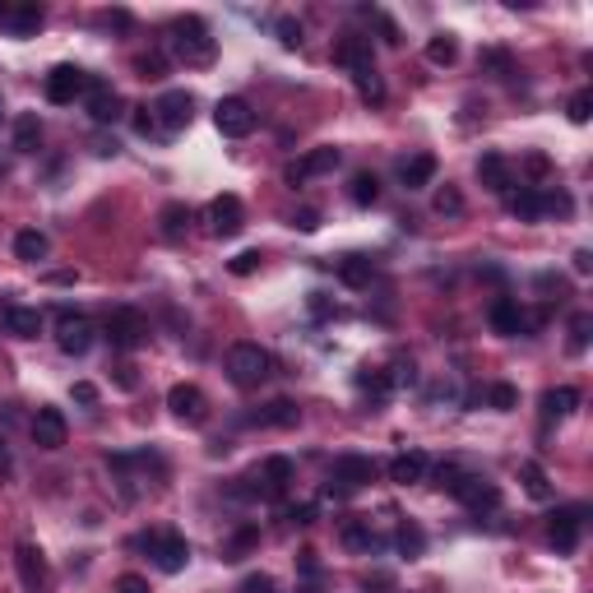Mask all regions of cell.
Listing matches in <instances>:
<instances>
[{
	"instance_id": "1",
	"label": "cell",
	"mask_w": 593,
	"mask_h": 593,
	"mask_svg": "<svg viewBox=\"0 0 593 593\" xmlns=\"http://www.w3.org/2000/svg\"><path fill=\"white\" fill-rule=\"evenodd\" d=\"M269 375H274V357H269L260 343H232L228 348V381L236 390H260Z\"/></svg>"
},
{
	"instance_id": "2",
	"label": "cell",
	"mask_w": 593,
	"mask_h": 593,
	"mask_svg": "<svg viewBox=\"0 0 593 593\" xmlns=\"http://www.w3.org/2000/svg\"><path fill=\"white\" fill-rule=\"evenodd\" d=\"M172 51H176L181 65L204 70V65H213V56H219V42L209 38L204 19H181V23H172Z\"/></svg>"
},
{
	"instance_id": "3",
	"label": "cell",
	"mask_w": 593,
	"mask_h": 593,
	"mask_svg": "<svg viewBox=\"0 0 593 593\" xmlns=\"http://www.w3.org/2000/svg\"><path fill=\"white\" fill-rule=\"evenodd\" d=\"M134 547H144L163 575L185 571V561H191V543H185L181 533H140V537H134Z\"/></svg>"
},
{
	"instance_id": "4",
	"label": "cell",
	"mask_w": 593,
	"mask_h": 593,
	"mask_svg": "<svg viewBox=\"0 0 593 593\" xmlns=\"http://www.w3.org/2000/svg\"><path fill=\"white\" fill-rule=\"evenodd\" d=\"M149 112L158 121V134H181L185 125H191V116H195V98L185 93V89H172V93L158 98Z\"/></svg>"
},
{
	"instance_id": "5",
	"label": "cell",
	"mask_w": 593,
	"mask_h": 593,
	"mask_svg": "<svg viewBox=\"0 0 593 593\" xmlns=\"http://www.w3.org/2000/svg\"><path fill=\"white\" fill-rule=\"evenodd\" d=\"M371 477H375V464L366 460V454H339L334 473H330V496H353V492L366 487Z\"/></svg>"
},
{
	"instance_id": "6",
	"label": "cell",
	"mask_w": 593,
	"mask_h": 593,
	"mask_svg": "<svg viewBox=\"0 0 593 593\" xmlns=\"http://www.w3.org/2000/svg\"><path fill=\"white\" fill-rule=\"evenodd\" d=\"M343 163V153L334 149V144H320V149H306L296 163H288L283 168V181L288 185H302V181H311V176H330L334 168Z\"/></svg>"
},
{
	"instance_id": "7",
	"label": "cell",
	"mask_w": 593,
	"mask_h": 593,
	"mask_svg": "<svg viewBox=\"0 0 593 593\" xmlns=\"http://www.w3.org/2000/svg\"><path fill=\"white\" fill-rule=\"evenodd\" d=\"M213 125H219V134H228V140H246V134L255 130V112L246 98H219V107H213Z\"/></svg>"
},
{
	"instance_id": "8",
	"label": "cell",
	"mask_w": 593,
	"mask_h": 593,
	"mask_svg": "<svg viewBox=\"0 0 593 593\" xmlns=\"http://www.w3.org/2000/svg\"><path fill=\"white\" fill-rule=\"evenodd\" d=\"M107 339H112V348L130 353V348H140V343L149 339V320H144L140 311L121 306V311H112V315H107Z\"/></svg>"
},
{
	"instance_id": "9",
	"label": "cell",
	"mask_w": 593,
	"mask_h": 593,
	"mask_svg": "<svg viewBox=\"0 0 593 593\" xmlns=\"http://www.w3.org/2000/svg\"><path fill=\"white\" fill-rule=\"evenodd\" d=\"M251 482H255L251 496H260V501H279V496L292 487V460H283V454H269V460L260 464V473H255Z\"/></svg>"
},
{
	"instance_id": "10",
	"label": "cell",
	"mask_w": 593,
	"mask_h": 593,
	"mask_svg": "<svg viewBox=\"0 0 593 593\" xmlns=\"http://www.w3.org/2000/svg\"><path fill=\"white\" fill-rule=\"evenodd\" d=\"M89 79H93V74H84L79 65H56V70L47 74V98L56 102V107H70L74 98L89 93Z\"/></svg>"
},
{
	"instance_id": "11",
	"label": "cell",
	"mask_w": 593,
	"mask_h": 593,
	"mask_svg": "<svg viewBox=\"0 0 593 593\" xmlns=\"http://www.w3.org/2000/svg\"><path fill=\"white\" fill-rule=\"evenodd\" d=\"M454 501H460L464 510H473V515H492V510L501 505V487H496V482H487V477H477V473H464Z\"/></svg>"
},
{
	"instance_id": "12",
	"label": "cell",
	"mask_w": 593,
	"mask_h": 593,
	"mask_svg": "<svg viewBox=\"0 0 593 593\" xmlns=\"http://www.w3.org/2000/svg\"><path fill=\"white\" fill-rule=\"evenodd\" d=\"M168 408H172L185 426H204V422H209V394H204L200 385H172Z\"/></svg>"
},
{
	"instance_id": "13",
	"label": "cell",
	"mask_w": 593,
	"mask_h": 593,
	"mask_svg": "<svg viewBox=\"0 0 593 593\" xmlns=\"http://www.w3.org/2000/svg\"><path fill=\"white\" fill-rule=\"evenodd\" d=\"M14 571H19L23 593H47V584H51V575H47V556H42L33 543H19V547H14Z\"/></svg>"
},
{
	"instance_id": "14",
	"label": "cell",
	"mask_w": 593,
	"mask_h": 593,
	"mask_svg": "<svg viewBox=\"0 0 593 593\" xmlns=\"http://www.w3.org/2000/svg\"><path fill=\"white\" fill-rule=\"evenodd\" d=\"M580 533H584V505H565L547 520V537L556 552H575L580 547Z\"/></svg>"
},
{
	"instance_id": "15",
	"label": "cell",
	"mask_w": 593,
	"mask_h": 593,
	"mask_svg": "<svg viewBox=\"0 0 593 593\" xmlns=\"http://www.w3.org/2000/svg\"><path fill=\"white\" fill-rule=\"evenodd\" d=\"M84 107H89L93 125H112V121H121V93H116L112 84H107V79H89Z\"/></svg>"
},
{
	"instance_id": "16",
	"label": "cell",
	"mask_w": 593,
	"mask_h": 593,
	"mask_svg": "<svg viewBox=\"0 0 593 593\" xmlns=\"http://www.w3.org/2000/svg\"><path fill=\"white\" fill-rule=\"evenodd\" d=\"M93 320H84V315H61V325H56V343H61V353H70V357H84L89 348H93Z\"/></svg>"
},
{
	"instance_id": "17",
	"label": "cell",
	"mask_w": 593,
	"mask_h": 593,
	"mask_svg": "<svg viewBox=\"0 0 593 593\" xmlns=\"http://www.w3.org/2000/svg\"><path fill=\"white\" fill-rule=\"evenodd\" d=\"M241 228H246V209H241L236 195H219L209 204V232L213 236H236Z\"/></svg>"
},
{
	"instance_id": "18",
	"label": "cell",
	"mask_w": 593,
	"mask_h": 593,
	"mask_svg": "<svg viewBox=\"0 0 593 593\" xmlns=\"http://www.w3.org/2000/svg\"><path fill=\"white\" fill-rule=\"evenodd\" d=\"M487 320H492V330H496V334H505V339H515V334L533 330V315H529L520 302H510V296H496L492 311H487Z\"/></svg>"
},
{
	"instance_id": "19",
	"label": "cell",
	"mask_w": 593,
	"mask_h": 593,
	"mask_svg": "<svg viewBox=\"0 0 593 593\" xmlns=\"http://www.w3.org/2000/svg\"><path fill=\"white\" fill-rule=\"evenodd\" d=\"M65 436H70L65 413L61 408H38V417H33V441H38V450H61Z\"/></svg>"
},
{
	"instance_id": "20",
	"label": "cell",
	"mask_w": 593,
	"mask_h": 593,
	"mask_svg": "<svg viewBox=\"0 0 593 593\" xmlns=\"http://www.w3.org/2000/svg\"><path fill=\"white\" fill-rule=\"evenodd\" d=\"M477 181H482V191H492V195L515 191V172H510V163L501 153H482L477 158Z\"/></svg>"
},
{
	"instance_id": "21",
	"label": "cell",
	"mask_w": 593,
	"mask_h": 593,
	"mask_svg": "<svg viewBox=\"0 0 593 593\" xmlns=\"http://www.w3.org/2000/svg\"><path fill=\"white\" fill-rule=\"evenodd\" d=\"M334 61L343 65V70H371L375 61H371V38H357V33H348V38H339V47H334Z\"/></svg>"
},
{
	"instance_id": "22",
	"label": "cell",
	"mask_w": 593,
	"mask_h": 593,
	"mask_svg": "<svg viewBox=\"0 0 593 593\" xmlns=\"http://www.w3.org/2000/svg\"><path fill=\"white\" fill-rule=\"evenodd\" d=\"M431 176H436V158L431 153H413L399 163V181L408 185V191H422V185H431Z\"/></svg>"
},
{
	"instance_id": "23",
	"label": "cell",
	"mask_w": 593,
	"mask_h": 593,
	"mask_svg": "<svg viewBox=\"0 0 593 593\" xmlns=\"http://www.w3.org/2000/svg\"><path fill=\"white\" fill-rule=\"evenodd\" d=\"M5 330L14 339H38L42 334V311L38 306H5Z\"/></svg>"
},
{
	"instance_id": "24",
	"label": "cell",
	"mask_w": 593,
	"mask_h": 593,
	"mask_svg": "<svg viewBox=\"0 0 593 593\" xmlns=\"http://www.w3.org/2000/svg\"><path fill=\"white\" fill-rule=\"evenodd\" d=\"M426 477V454L422 450H408V454H399V460L390 464V482H399V487H413V482Z\"/></svg>"
},
{
	"instance_id": "25",
	"label": "cell",
	"mask_w": 593,
	"mask_h": 593,
	"mask_svg": "<svg viewBox=\"0 0 593 593\" xmlns=\"http://www.w3.org/2000/svg\"><path fill=\"white\" fill-rule=\"evenodd\" d=\"M575 408H580V390H571V385H556V390L543 394V417H547V422L571 417Z\"/></svg>"
},
{
	"instance_id": "26",
	"label": "cell",
	"mask_w": 593,
	"mask_h": 593,
	"mask_svg": "<svg viewBox=\"0 0 593 593\" xmlns=\"http://www.w3.org/2000/svg\"><path fill=\"white\" fill-rule=\"evenodd\" d=\"M47 23V14H42V5H10V19H5V29L14 33V38H33L38 29Z\"/></svg>"
},
{
	"instance_id": "27",
	"label": "cell",
	"mask_w": 593,
	"mask_h": 593,
	"mask_svg": "<svg viewBox=\"0 0 593 593\" xmlns=\"http://www.w3.org/2000/svg\"><path fill=\"white\" fill-rule=\"evenodd\" d=\"M251 422H255V426H296V422H302V413H296L292 399H274L269 408L251 413Z\"/></svg>"
},
{
	"instance_id": "28",
	"label": "cell",
	"mask_w": 593,
	"mask_h": 593,
	"mask_svg": "<svg viewBox=\"0 0 593 593\" xmlns=\"http://www.w3.org/2000/svg\"><path fill=\"white\" fill-rule=\"evenodd\" d=\"M339 279L348 283V288H371V279H375V264L366 260V255H343L339 260Z\"/></svg>"
},
{
	"instance_id": "29",
	"label": "cell",
	"mask_w": 593,
	"mask_h": 593,
	"mask_svg": "<svg viewBox=\"0 0 593 593\" xmlns=\"http://www.w3.org/2000/svg\"><path fill=\"white\" fill-rule=\"evenodd\" d=\"M339 543H343L348 552H371V547H375L371 520H343V524H339Z\"/></svg>"
},
{
	"instance_id": "30",
	"label": "cell",
	"mask_w": 593,
	"mask_h": 593,
	"mask_svg": "<svg viewBox=\"0 0 593 593\" xmlns=\"http://www.w3.org/2000/svg\"><path fill=\"white\" fill-rule=\"evenodd\" d=\"M520 482H524V492H529L533 501H552V477L543 473V464L524 460V464H520Z\"/></svg>"
},
{
	"instance_id": "31",
	"label": "cell",
	"mask_w": 593,
	"mask_h": 593,
	"mask_svg": "<svg viewBox=\"0 0 593 593\" xmlns=\"http://www.w3.org/2000/svg\"><path fill=\"white\" fill-rule=\"evenodd\" d=\"M510 213L524 223L543 219V195H537V185H520V195H510Z\"/></svg>"
},
{
	"instance_id": "32",
	"label": "cell",
	"mask_w": 593,
	"mask_h": 593,
	"mask_svg": "<svg viewBox=\"0 0 593 593\" xmlns=\"http://www.w3.org/2000/svg\"><path fill=\"white\" fill-rule=\"evenodd\" d=\"M47 251H51V241H47L42 232H33V228L14 236V255H19V260H29V264L47 260Z\"/></svg>"
},
{
	"instance_id": "33",
	"label": "cell",
	"mask_w": 593,
	"mask_h": 593,
	"mask_svg": "<svg viewBox=\"0 0 593 593\" xmlns=\"http://www.w3.org/2000/svg\"><path fill=\"white\" fill-rule=\"evenodd\" d=\"M38 144H42L38 116H19V121H14V149H19V153H38Z\"/></svg>"
},
{
	"instance_id": "34",
	"label": "cell",
	"mask_w": 593,
	"mask_h": 593,
	"mask_svg": "<svg viewBox=\"0 0 593 593\" xmlns=\"http://www.w3.org/2000/svg\"><path fill=\"white\" fill-rule=\"evenodd\" d=\"M589 339H593V315H589V311H575V315H571V339H565V348H571V353L580 357L584 348H589Z\"/></svg>"
},
{
	"instance_id": "35",
	"label": "cell",
	"mask_w": 593,
	"mask_h": 593,
	"mask_svg": "<svg viewBox=\"0 0 593 593\" xmlns=\"http://www.w3.org/2000/svg\"><path fill=\"white\" fill-rule=\"evenodd\" d=\"M454 56H460V42H454L450 33H436L426 42V61L431 65H454Z\"/></svg>"
},
{
	"instance_id": "36",
	"label": "cell",
	"mask_w": 593,
	"mask_h": 593,
	"mask_svg": "<svg viewBox=\"0 0 593 593\" xmlns=\"http://www.w3.org/2000/svg\"><path fill=\"white\" fill-rule=\"evenodd\" d=\"M348 195H353V204H375V200H381V181H375L371 172H357L353 176V185H348Z\"/></svg>"
},
{
	"instance_id": "37",
	"label": "cell",
	"mask_w": 593,
	"mask_h": 593,
	"mask_svg": "<svg viewBox=\"0 0 593 593\" xmlns=\"http://www.w3.org/2000/svg\"><path fill=\"white\" fill-rule=\"evenodd\" d=\"M353 79H357V93L366 102H385V84H381V70H375V65L371 70H357Z\"/></svg>"
},
{
	"instance_id": "38",
	"label": "cell",
	"mask_w": 593,
	"mask_h": 593,
	"mask_svg": "<svg viewBox=\"0 0 593 593\" xmlns=\"http://www.w3.org/2000/svg\"><path fill=\"white\" fill-rule=\"evenodd\" d=\"M537 195H543V213H556V219H571V213H575V200L565 195L561 185H556V191L547 185V191H537Z\"/></svg>"
},
{
	"instance_id": "39",
	"label": "cell",
	"mask_w": 593,
	"mask_h": 593,
	"mask_svg": "<svg viewBox=\"0 0 593 593\" xmlns=\"http://www.w3.org/2000/svg\"><path fill=\"white\" fill-rule=\"evenodd\" d=\"M185 223H191V209H185V204H168L163 209V236L168 241H176L185 232Z\"/></svg>"
},
{
	"instance_id": "40",
	"label": "cell",
	"mask_w": 593,
	"mask_h": 593,
	"mask_svg": "<svg viewBox=\"0 0 593 593\" xmlns=\"http://www.w3.org/2000/svg\"><path fill=\"white\" fill-rule=\"evenodd\" d=\"M362 390L381 403V399H390V390H394V375L390 371H371V375H362Z\"/></svg>"
},
{
	"instance_id": "41",
	"label": "cell",
	"mask_w": 593,
	"mask_h": 593,
	"mask_svg": "<svg viewBox=\"0 0 593 593\" xmlns=\"http://www.w3.org/2000/svg\"><path fill=\"white\" fill-rule=\"evenodd\" d=\"M394 543H399V552H403V556H422V547H426V537H422V529H417V524H403V529H399V537H394Z\"/></svg>"
},
{
	"instance_id": "42",
	"label": "cell",
	"mask_w": 593,
	"mask_h": 593,
	"mask_svg": "<svg viewBox=\"0 0 593 593\" xmlns=\"http://www.w3.org/2000/svg\"><path fill=\"white\" fill-rule=\"evenodd\" d=\"M460 482H464V468L454 464V460L436 464V487H441V492H450V496H454V492H460Z\"/></svg>"
},
{
	"instance_id": "43",
	"label": "cell",
	"mask_w": 593,
	"mask_h": 593,
	"mask_svg": "<svg viewBox=\"0 0 593 593\" xmlns=\"http://www.w3.org/2000/svg\"><path fill=\"white\" fill-rule=\"evenodd\" d=\"M134 74H140V79H163L168 74V61L158 56V51H149V56H134Z\"/></svg>"
},
{
	"instance_id": "44",
	"label": "cell",
	"mask_w": 593,
	"mask_h": 593,
	"mask_svg": "<svg viewBox=\"0 0 593 593\" xmlns=\"http://www.w3.org/2000/svg\"><path fill=\"white\" fill-rule=\"evenodd\" d=\"M487 403H492L496 413H510V408L520 403V390H515V385H492V390H487Z\"/></svg>"
},
{
	"instance_id": "45",
	"label": "cell",
	"mask_w": 593,
	"mask_h": 593,
	"mask_svg": "<svg viewBox=\"0 0 593 593\" xmlns=\"http://www.w3.org/2000/svg\"><path fill=\"white\" fill-rule=\"evenodd\" d=\"M565 116H571L575 125H584V121L593 116V93H589V89H580V93L571 98V107H565Z\"/></svg>"
},
{
	"instance_id": "46",
	"label": "cell",
	"mask_w": 593,
	"mask_h": 593,
	"mask_svg": "<svg viewBox=\"0 0 593 593\" xmlns=\"http://www.w3.org/2000/svg\"><path fill=\"white\" fill-rule=\"evenodd\" d=\"M274 33H279V42H283V47H302V23H296L292 14H279Z\"/></svg>"
},
{
	"instance_id": "47",
	"label": "cell",
	"mask_w": 593,
	"mask_h": 593,
	"mask_svg": "<svg viewBox=\"0 0 593 593\" xmlns=\"http://www.w3.org/2000/svg\"><path fill=\"white\" fill-rule=\"evenodd\" d=\"M436 213H464V195L454 185H441L436 191Z\"/></svg>"
},
{
	"instance_id": "48",
	"label": "cell",
	"mask_w": 593,
	"mask_h": 593,
	"mask_svg": "<svg viewBox=\"0 0 593 593\" xmlns=\"http://www.w3.org/2000/svg\"><path fill=\"white\" fill-rule=\"evenodd\" d=\"M236 593H279V584H274V575H246Z\"/></svg>"
},
{
	"instance_id": "49",
	"label": "cell",
	"mask_w": 593,
	"mask_h": 593,
	"mask_svg": "<svg viewBox=\"0 0 593 593\" xmlns=\"http://www.w3.org/2000/svg\"><path fill=\"white\" fill-rule=\"evenodd\" d=\"M255 269H260V251H241V255L232 260V274H236V279H246V274H255Z\"/></svg>"
},
{
	"instance_id": "50",
	"label": "cell",
	"mask_w": 593,
	"mask_h": 593,
	"mask_svg": "<svg viewBox=\"0 0 593 593\" xmlns=\"http://www.w3.org/2000/svg\"><path fill=\"white\" fill-rule=\"evenodd\" d=\"M255 537H260L255 529H241V533L232 537V547H228V561H241V556H246V547L255 543Z\"/></svg>"
},
{
	"instance_id": "51",
	"label": "cell",
	"mask_w": 593,
	"mask_h": 593,
	"mask_svg": "<svg viewBox=\"0 0 593 593\" xmlns=\"http://www.w3.org/2000/svg\"><path fill=\"white\" fill-rule=\"evenodd\" d=\"M292 228H296V232H315V228H320V213H315V209H296V213H292Z\"/></svg>"
},
{
	"instance_id": "52",
	"label": "cell",
	"mask_w": 593,
	"mask_h": 593,
	"mask_svg": "<svg viewBox=\"0 0 593 593\" xmlns=\"http://www.w3.org/2000/svg\"><path fill=\"white\" fill-rule=\"evenodd\" d=\"M112 593H149V580H140V575H121Z\"/></svg>"
},
{
	"instance_id": "53",
	"label": "cell",
	"mask_w": 593,
	"mask_h": 593,
	"mask_svg": "<svg viewBox=\"0 0 593 593\" xmlns=\"http://www.w3.org/2000/svg\"><path fill=\"white\" fill-rule=\"evenodd\" d=\"M134 130H140V134H158V121H153L149 107H134Z\"/></svg>"
},
{
	"instance_id": "54",
	"label": "cell",
	"mask_w": 593,
	"mask_h": 593,
	"mask_svg": "<svg viewBox=\"0 0 593 593\" xmlns=\"http://www.w3.org/2000/svg\"><path fill=\"white\" fill-rule=\"evenodd\" d=\"M74 403H84V408H93V403H98V385L79 381V385H74Z\"/></svg>"
},
{
	"instance_id": "55",
	"label": "cell",
	"mask_w": 593,
	"mask_h": 593,
	"mask_svg": "<svg viewBox=\"0 0 593 593\" xmlns=\"http://www.w3.org/2000/svg\"><path fill=\"white\" fill-rule=\"evenodd\" d=\"M482 65H492V70H510V56H505V51H482Z\"/></svg>"
},
{
	"instance_id": "56",
	"label": "cell",
	"mask_w": 593,
	"mask_h": 593,
	"mask_svg": "<svg viewBox=\"0 0 593 593\" xmlns=\"http://www.w3.org/2000/svg\"><path fill=\"white\" fill-rule=\"evenodd\" d=\"M116 385H121V390H134V385H140V381H134V366H130V362L116 366Z\"/></svg>"
},
{
	"instance_id": "57",
	"label": "cell",
	"mask_w": 593,
	"mask_h": 593,
	"mask_svg": "<svg viewBox=\"0 0 593 593\" xmlns=\"http://www.w3.org/2000/svg\"><path fill=\"white\" fill-rule=\"evenodd\" d=\"M311 515H315L311 505H296V510H288V520H292V524H311Z\"/></svg>"
},
{
	"instance_id": "58",
	"label": "cell",
	"mask_w": 593,
	"mask_h": 593,
	"mask_svg": "<svg viewBox=\"0 0 593 593\" xmlns=\"http://www.w3.org/2000/svg\"><path fill=\"white\" fill-rule=\"evenodd\" d=\"M529 172H533V176H547V158L533 153V158H529Z\"/></svg>"
},
{
	"instance_id": "59",
	"label": "cell",
	"mask_w": 593,
	"mask_h": 593,
	"mask_svg": "<svg viewBox=\"0 0 593 593\" xmlns=\"http://www.w3.org/2000/svg\"><path fill=\"white\" fill-rule=\"evenodd\" d=\"M381 33H385V42H390V47H399V29H394V23H390L385 14H381Z\"/></svg>"
},
{
	"instance_id": "60",
	"label": "cell",
	"mask_w": 593,
	"mask_h": 593,
	"mask_svg": "<svg viewBox=\"0 0 593 593\" xmlns=\"http://www.w3.org/2000/svg\"><path fill=\"white\" fill-rule=\"evenodd\" d=\"M589 269H593V255L589 251H575V274H589Z\"/></svg>"
},
{
	"instance_id": "61",
	"label": "cell",
	"mask_w": 593,
	"mask_h": 593,
	"mask_svg": "<svg viewBox=\"0 0 593 593\" xmlns=\"http://www.w3.org/2000/svg\"><path fill=\"white\" fill-rule=\"evenodd\" d=\"M311 311H315V315H330V302H325V292H315V296H311Z\"/></svg>"
},
{
	"instance_id": "62",
	"label": "cell",
	"mask_w": 593,
	"mask_h": 593,
	"mask_svg": "<svg viewBox=\"0 0 593 593\" xmlns=\"http://www.w3.org/2000/svg\"><path fill=\"white\" fill-rule=\"evenodd\" d=\"M0 473H10V450L0 445Z\"/></svg>"
}]
</instances>
